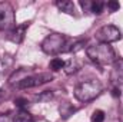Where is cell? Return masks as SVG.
<instances>
[{
  "label": "cell",
  "instance_id": "obj_1",
  "mask_svg": "<svg viewBox=\"0 0 123 122\" xmlns=\"http://www.w3.org/2000/svg\"><path fill=\"white\" fill-rule=\"evenodd\" d=\"M87 58L97 63L99 66H106L112 65L115 62V50L110 45L107 43H96L86 49Z\"/></svg>",
  "mask_w": 123,
  "mask_h": 122
},
{
  "label": "cell",
  "instance_id": "obj_2",
  "mask_svg": "<svg viewBox=\"0 0 123 122\" xmlns=\"http://www.w3.org/2000/svg\"><path fill=\"white\" fill-rule=\"evenodd\" d=\"M103 91V85L100 83V81L97 79H89V81H83L80 83L76 85L74 88V98L79 102H90L93 99H96Z\"/></svg>",
  "mask_w": 123,
  "mask_h": 122
},
{
  "label": "cell",
  "instance_id": "obj_3",
  "mask_svg": "<svg viewBox=\"0 0 123 122\" xmlns=\"http://www.w3.org/2000/svg\"><path fill=\"white\" fill-rule=\"evenodd\" d=\"M66 46V37L60 33H52L44 37L42 42V50L47 55H57L62 50H64Z\"/></svg>",
  "mask_w": 123,
  "mask_h": 122
},
{
  "label": "cell",
  "instance_id": "obj_4",
  "mask_svg": "<svg viewBox=\"0 0 123 122\" xmlns=\"http://www.w3.org/2000/svg\"><path fill=\"white\" fill-rule=\"evenodd\" d=\"M53 79L52 73H34V75H26L23 79H20L14 86L17 89H29V88H36L40 85H44Z\"/></svg>",
  "mask_w": 123,
  "mask_h": 122
},
{
  "label": "cell",
  "instance_id": "obj_5",
  "mask_svg": "<svg viewBox=\"0 0 123 122\" xmlns=\"http://www.w3.org/2000/svg\"><path fill=\"white\" fill-rule=\"evenodd\" d=\"M120 37H122L120 30L113 25H106L96 32V39L99 40V43H107L109 45L112 42L119 40Z\"/></svg>",
  "mask_w": 123,
  "mask_h": 122
},
{
  "label": "cell",
  "instance_id": "obj_6",
  "mask_svg": "<svg viewBox=\"0 0 123 122\" xmlns=\"http://www.w3.org/2000/svg\"><path fill=\"white\" fill-rule=\"evenodd\" d=\"M14 25V13L10 3H0V29H10Z\"/></svg>",
  "mask_w": 123,
  "mask_h": 122
},
{
  "label": "cell",
  "instance_id": "obj_7",
  "mask_svg": "<svg viewBox=\"0 0 123 122\" xmlns=\"http://www.w3.org/2000/svg\"><path fill=\"white\" fill-rule=\"evenodd\" d=\"M110 82L119 88L123 85V58H117L112 63V72H110Z\"/></svg>",
  "mask_w": 123,
  "mask_h": 122
},
{
  "label": "cell",
  "instance_id": "obj_8",
  "mask_svg": "<svg viewBox=\"0 0 123 122\" xmlns=\"http://www.w3.org/2000/svg\"><path fill=\"white\" fill-rule=\"evenodd\" d=\"M80 6L85 12H90L93 14H102L103 13V9L106 7V3L105 1H100V0H82L80 1Z\"/></svg>",
  "mask_w": 123,
  "mask_h": 122
},
{
  "label": "cell",
  "instance_id": "obj_9",
  "mask_svg": "<svg viewBox=\"0 0 123 122\" xmlns=\"http://www.w3.org/2000/svg\"><path fill=\"white\" fill-rule=\"evenodd\" d=\"M27 26H29L27 23H25L22 26H16L13 30L9 33V39L12 42H14V43H20L23 40V37H25V32L27 29Z\"/></svg>",
  "mask_w": 123,
  "mask_h": 122
},
{
  "label": "cell",
  "instance_id": "obj_10",
  "mask_svg": "<svg viewBox=\"0 0 123 122\" xmlns=\"http://www.w3.org/2000/svg\"><path fill=\"white\" fill-rule=\"evenodd\" d=\"M13 121L14 122H34V118L30 112H27L26 109H19L14 116H13Z\"/></svg>",
  "mask_w": 123,
  "mask_h": 122
},
{
  "label": "cell",
  "instance_id": "obj_11",
  "mask_svg": "<svg viewBox=\"0 0 123 122\" xmlns=\"http://www.w3.org/2000/svg\"><path fill=\"white\" fill-rule=\"evenodd\" d=\"M56 6L60 9L62 12H64V13H69V14L74 13V4H73V1L62 0V1H56Z\"/></svg>",
  "mask_w": 123,
  "mask_h": 122
},
{
  "label": "cell",
  "instance_id": "obj_12",
  "mask_svg": "<svg viewBox=\"0 0 123 122\" xmlns=\"http://www.w3.org/2000/svg\"><path fill=\"white\" fill-rule=\"evenodd\" d=\"M76 112V108L72 105V103H69V102H64V103H62L60 105V114L64 118V119H67L70 115H73Z\"/></svg>",
  "mask_w": 123,
  "mask_h": 122
},
{
  "label": "cell",
  "instance_id": "obj_13",
  "mask_svg": "<svg viewBox=\"0 0 123 122\" xmlns=\"http://www.w3.org/2000/svg\"><path fill=\"white\" fill-rule=\"evenodd\" d=\"M64 66H66V62L63 61V59H60V58H53V59L50 61V63H49V68H50L53 72L62 70Z\"/></svg>",
  "mask_w": 123,
  "mask_h": 122
},
{
  "label": "cell",
  "instance_id": "obj_14",
  "mask_svg": "<svg viewBox=\"0 0 123 122\" xmlns=\"http://www.w3.org/2000/svg\"><path fill=\"white\" fill-rule=\"evenodd\" d=\"M92 122H105V112L100 109H96L92 114Z\"/></svg>",
  "mask_w": 123,
  "mask_h": 122
},
{
  "label": "cell",
  "instance_id": "obj_15",
  "mask_svg": "<svg viewBox=\"0 0 123 122\" xmlns=\"http://www.w3.org/2000/svg\"><path fill=\"white\" fill-rule=\"evenodd\" d=\"M52 98H53V92L52 91H44L42 95H37V96H36L37 101H49V99H52Z\"/></svg>",
  "mask_w": 123,
  "mask_h": 122
},
{
  "label": "cell",
  "instance_id": "obj_16",
  "mask_svg": "<svg viewBox=\"0 0 123 122\" xmlns=\"http://www.w3.org/2000/svg\"><path fill=\"white\" fill-rule=\"evenodd\" d=\"M106 7H107L110 12H116V10H119V9H120V4H119V1L110 0V1H107V3H106Z\"/></svg>",
  "mask_w": 123,
  "mask_h": 122
},
{
  "label": "cell",
  "instance_id": "obj_17",
  "mask_svg": "<svg viewBox=\"0 0 123 122\" xmlns=\"http://www.w3.org/2000/svg\"><path fill=\"white\" fill-rule=\"evenodd\" d=\"M27 103H29V101L25 99V98H17V99H14V105H16L17 108H20V109H25V106H27Z\"/></svg>",
  "mask_w": 123,
  "mask_h": 122
},
{
  "label": "cell",
  "instance_id": "obj_18",
  "mask_svg": "<svg viewBox=\"0 0 123 122\" xmlns=\"http://www.w3.org/2000/svg\"><path fill=\"white\" fill-rule=\"evenodd\" d=\"M0 122H14V121H13V116H9V115H0Z\"/></svg>",
  "mask_w": 123,
  "mask_h": 122
},
{
  "label": "cell",
  "instance_id": "obj_19",
  "mask_svg": "<svg viewBox=\"0 0 123 122\" xmlns=\"http://www.w3.org/2000/svg\"><path fill=\"white\" fill-rule=\"evenodd\" d=\"M112 95H113V96H115V98H120V89H119V88H116V86H115V88H113V89H112Z\"/></svg>",
  "mask_w": 123,
  "mask_h": 122
}]
</instances>
